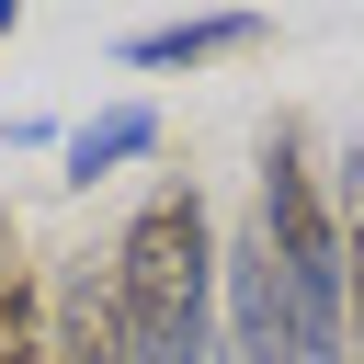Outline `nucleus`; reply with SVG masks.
<instances>
[{
	"label": "nucleus",
	"instance_id": "nucleus-4",
	"mask_svg": "<svg viewBox=\"0 0 364 364\" xmlns=\"http://www.w3.org/2000/svg\"><path fill=\"white\" fill-rule=\"evenodd\" d=\"M11 23H23V11H11V0H0V34H11Z\"/></svg>",
	"mask_w": 364,
	"mask_h": 364
},
{
	"label": "nucleus",
	"instance_id": "nucleus-1",
	"mask_svg": "<svg viewBox=\"0 0 364 364\" xmlns=\"http://www.w3.org/2000/svg\"><path fill=\"white\" fill-rule=\"evenodd\" d=\"M114 318H125V364H216V228H205V193L193 182H159L114 250Z\"/></svg>",
	"mask_w": 364,
	"mask_h": 364
},
{
	"label": "nucleus",
	"instance_id": "nucleus-3",
	"mask_svg": "<svg viewBox=\"0 0 364 364\" xmlns=\"http://www.w3.org/2000/svg\"><path fill=\"white\" fill-rule=\"evenodd\" d=\"M148 148H159V114H148V102H102L91 125H68V182L91 193V182H114V171L148 159Z\"/></svg>",
	"mask_w": 364,
	"mask_h": 364
},
{
	"label": "nucleus",
	"instance_id": "nucleus-2",
	"mask_svg": "<svg viewBox=\"0 0 364 364\" xmlns=\"http://www.w3.org/2000/svg\"><path fill=\"white\" fill-rule=\"evenodd\" d=\"M239 46H262V11H182V23L125 34V68H193V57H239Z\"/></svg>",
	"mask_w": 364,
	"mask_h": 364
}]
</instances>
